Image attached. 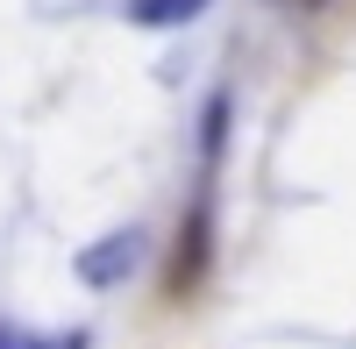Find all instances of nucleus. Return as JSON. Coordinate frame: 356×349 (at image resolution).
I'll list each match as a JSON object with an SVG mask.
<instances>
[{"instance_id": "f257e3e1", "label": "nucleus", "mask_w": 356, "mask_h": 349, "mask_svg": "<svg viewBox=\"0 0 356 349\" xmlns=\"http://www.w3.org/2000/svg\"><path fill=\"white\" fill-rule=\"evenodd\" d=\"M136 264H143V228H114V236H100L93 250H79V278L100 285V293H107V285H122Z\"/></svg>"}, {"instance_id": "f03ea898", "label": "nucleus", "mask_w": 356, "mask_h": 349, "mask_svg": "<svg viewBox=\"0 0 356 349\" xmlns=\"http://www.w3.org/2000/svg\"><path fill=\"white\" fill-rule=\"evenodd\" d=\"M207 8V0H129V22H143V29H171V22H193Z\"/></svg>"}, {"instance_id": "7ed1b4c3", "label": "nucleus", "mask_w": 356, "mask_h": 349, "mask_svg": "<svg viewBox=\"0 0 356 349\" xmlns=\"http://www.w3.org/2000/svg\"><path fill=\"white\" fill-rule=\"evenodd\" d=\"M0 349H86V335H29V328H0Z\"/></svg>"}]
</instances>
